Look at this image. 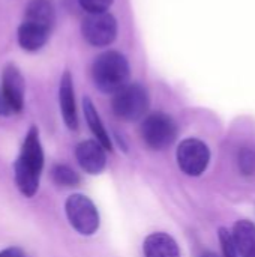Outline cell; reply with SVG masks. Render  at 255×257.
Listing matches in <instances>:
<instances>
[{"mask_svg": "<svg viewBox=\"0 0 255 257\" xmlns=\"http://www.w3.org/2000/svg\"><path fill=\"white\" fill-rule=\"evenodd\" d=\"M239 167L243 175L255 173V152L252 149H243L239 154Z\"/></svg>", "mask_w": 255, "mask_h": 257, "instance_id": "e0dca14e", "label": "cell"}, {"mask_svg": "<svg viewBox=\"0 0 255 257\" xmlns=\"http://www.w3.org/2000/svg\"><path fill=\"white\" fill-rule=\"evenodd\" d=\"M75 158L80 167L89 175H98L104 170L107 157L105 149L96 140H84L75 148Z\"/></svg>", "mask_w": 255, "mask_h": 257, "instance_id": "9c48e42d", "label": "cell"}, {"mask_svg": "<svg viewBox=\"0 0 255 257\" xmlns=\"http://www.w3.org/2000/svg\"><path fill=\"white\" fill-rule=\"evenodd\" d=\"M83 111H84V116H86V120L89 123V128L90 131L93 133V136L96 137V142L105 149V151H111L113 145H111V139L101 120V116L98 113V110L95 108L93 102L90 98H84L83 99Z\"/></svg>", "mask_w": 255, "mask_h": 257, "instance_id": "9a60e30c", "label": "cell"}, {"mask_svg": "<svg viewBox=\"0 0 255 257\" xmlns=\"http://www.w3.org/2000/svg\"><path fill=\"white\" fill-rule=\"evenodd\" d=\"M69 224L83 236H92L99 229V212L95 203L84 194H72L65 203Z\"/></svg>", "mask_w": 255, "mask_h": 257, "instance_id": "277c9868", "label": "cell"}, {"mask_svg": "<svg viewBox=\"0 0 255 257\" xmlns=\"http://www.w3.org/2000/svg\"><path fill=\"white\" fill-rule=\"evenodd\" d=\"M50 36V30L33 24L30 21H23L18 27V44L26 51H38L41 50Z\"/></svg>", "mask_w": 255, "mask_h": 257, "instance_id": "7c38bea8", "label": "cell"}, {"mask_svg": "<svg viewBox=\"0 0 255 257\" xmlns=\"http://www.w3.org/2000/svg\"><path fill=\"white\" fill-rule=\"evenodd\" d=\"M59 105H60V113H62L65 125L69 130H77L78 128V114H77V104H75L72 75H71L69 71H65L62 78H60Z\"/></svg>", "mask_w": 255, "mask_h": 257, "instance_id": "30bf717a", "label": "cell"}, {"mask_svg": "<svg viewBox=\"0 0 255 257\" xmlns=\"http://www.w3.org/2000/svg\"><path fill=\"white\" fill-rule=\"evenodd\" d=\"M129 74V63L119 51H105L92 65L93 83L104 93H116L126 86Z\"/></svg>", "mask_w": 255, "mask_h": 257, "instance_id": "7a4b0ae2", "label": "cell"}, {"mask_svg": "<svg viewBox=\"0 0 255 257\" xmlns=\"http://www.w3.org/2000/svg\"><path fill=\"white\" fill-rule=\"evenodd\" d=\"M51 176L60 187H77L80 184V175L65 164H56L51 170Z\"/></svg>", "mask_w": 255, "mask_h": 257, "instance_id": "2e32d148", "label": "cell"}, {"mask_svg": "<svg viewBox=\"0 0 255 257\" xmlns=\"http://www.w3.org/2000/svg\"><path fill=\"white\" fill-rule=\"evenodd\" d=\"M83 38L93 47H107L117 36V21L113 14L93 12L87 14L81 23Z\"/></svg>", "mask_w": 255, "mask_h": 257, "instance_id": "8992f818", "label": "cell"}, {"mask_svg": "<svg viewBox=\"0 0 255 257\" xmlns=\"http://www.w3.org/2000/svg\"><path fill=\"white\" fill-rule=\"evenodd\" d=\"M219 244L222 250V257H237L236 247L231 239V233L227 229H219Z\"/></svg>", "mask_w": 255, "mask_h": 257, "instance_id": "ac0fdd59", "label": "cell"}, {"mask_svg": "<svg viewBox=\"0 0 255 257\" xmlns=\"http://www.w3.org/2000/svg\"><path fill=\"white\" fill-rule=\"evenodd\" d=\"M147 89L138 83H128L119 89L111 101L113 113L125 122H135L146 116L149 110Z\"/></svg>", "mask_w": 255, "mask_h": 257, "instance_id": "3957f363", "label": "cell"}, {"mask_svg": "<svg viewBox=\"0 0 255 257\" xmlns=\"http://www.w3.org/2000/svg\"><path fill=\"white\" fill-rule=\"evenodd\" d=\"M26 21L51 30L56 21V9L51 0H30L26 8Z\"/></svg>", "mask_w": 255, "mask_h": 257, "instance_id": "5bb4252c", "label": "cell"}, {"mask_svg": "<svg viewBox=\"0 0 255 257\" xmlns=\"http://www.w3.org/2000/svg\"><path fill=\"white\" fill-rule=\"evenodd\" d=\"M11 113H12V111H11L8 102H6V99H5V96H3V92H2V89H0V116H8V114H11Z\"/></svg>", "mask_w": 255, "mask_h": 257, "instance_id": "44dd1931", "label": "cell"}, {"mask_svg": "<svg viewBox=\"0 0 255 257\" xmlns=\"http://www.w3.org/2000/svg\"><path fill=\"white\" fill-rule=\"evenodd\" d=\"M113 0H78V5L87 11V14L93 12H104L111 6Z\"/></svg>", "mask_w": 255, "mask_h": 257, "instance_id": "d6986e66", "label": "cell"}, {"mask_svg": "<svg viewBox=\"0 0 255 257\" xmlns=\"http://www.w3.org/2000/svg\"><path fill=\"white\" fill-rule=\"evenodd\" d=\"M44 169V149L39 131L32 126L23 142L20 155L14 164L15 184L24 197H33L39 188L41 173Z\"/></svg>", "mask_w": 255, "mask_h": 257, "instance_id": "6da1fadb", "label": "cell"}, {"mask_svg": "<svg viewBox=\"0 0 255 257\" xmlns=\"http://www.w3.org/2000/svg\"><path fill=\"white\" fill-rule=\"evenodd\" d=\"M143 253L146 257H180L177 242L164 232L149 235L144 239Z\"/></svg>", "mask_w": 255, "mask_h": 257, "instance_id": "8fae6325", "label": "cell"}, {"mask_svg": "<svg viewBox=\"0 0 255 257\" xmlns=\"http://www.w3.org/2000/svg\"><path fill=\"white\" fill-rule=\"evenodd\" d=\"M177 164L188 176H200L206 172L210 161L207 145L198 139H186L177 146Z\"/></svg>", "mask_w": 255, "mask_h": 257, "instance_id": "52a82bcc", "label": "cell"}, {"mask_svg": "<svg viewBox=\"0 0 255 257\" xmlns=\"http://www.w3.org/2000/svg\"><path fill=\"white\" fill-rule=\"evenodd\" d=\"M2 92L3 96L11 108V111L18 113L24 107V93H26V83L24 77L20 72V69L9 63L5 66L2 74Z\"/></svg>", "mask_w": 255, "mask_h": 257, "instance_id": "ba28073f", "label": "cell"}, {"mask_svg": "<svg viewBox=\"0 0 255 257\" xmlns=\"http://www.w3.org/2000/svg\"><path fill=\"white\" fill-rule=\"evenodd\" d=\"M141 137L150 149L162 151L174 143L177 125L165 113H152L141 123Z\"/></svg>", "mask_w": 255, "mask_h": 257, "instance_id": "5b68a950", "label": "cell"}, {"mask_svg": "<svg viewBox=\"0 0 255 257\" xmlns=\"http://www.w3.org/2000/svg\"><path fill=\"white\" fill-rule=\"evenodd\" d=\"M198 257H219L218 254H215V253H212V251H204L203 254H200Z\"/></svg>", "mask_w": 255, "mask_h": 257, "instance_id": "7402d4cb", "label": "cell"}, {"mask_svg": "<svg viewBox=\"0 0 255 257\" xmlns=\"http://www.w3.org/2000/svg\"><path fill=\"white\" fill-rule=\"evenodd\" d=\"M231 239L240 257H255V224L252 221H237L233 227Z\"/></svg>", "mask_w": 255, "mask_h": 257, "instance_id": "4fadbf2b", "label": "cell"}, {"mask_svg": "<svg viewBox=\"0 0 255 257\" xmlns=\"http://www.w3.org/2000/svg\"><path fill=\"white\" fill-rule=\"evenodd\" d=\"M0 257H23V251L17 247H11L0 251Z\"/></svg>", "mask_w": 255, "mask_h": 257, "instance_id": "ffe728a7", "label": "cell"}]
</instances>
